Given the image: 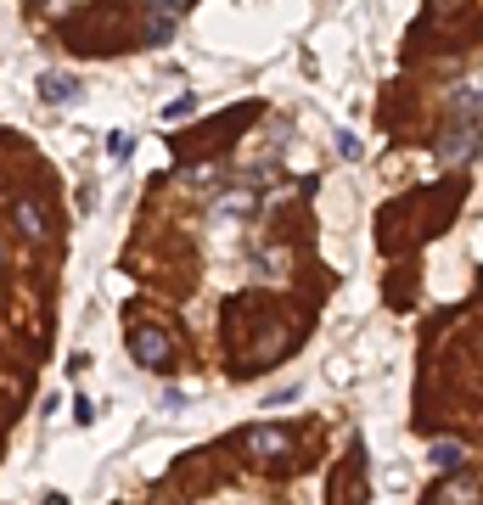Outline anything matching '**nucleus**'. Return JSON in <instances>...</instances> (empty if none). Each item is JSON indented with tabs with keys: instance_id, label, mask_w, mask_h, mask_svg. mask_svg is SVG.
<instances>
[{
	"instance_id": "nucleus-1",
	"label": "nucleus",
	"mask_w": 483,
	"mask_h": 505,
	"mask_svg": "<svg viewBox=\"0 0 483 505\" xmlns=\"http://www.w3.org/2000/svg\"><path fill=\"white\" fill-rule=\"evenodd\" d=\"M130 349H135V359H141V365H152V371H164L169 359H174V342H169V332H157V326H135V332H130Z\"/></svg>"
},
{
	"instance_id": "nucleus-2",
	"label": "nucleus",
	"mask_w": 483,
	"mask_h": 505,
	"mask_svg": "<svg viewBox=\"0 0 483 505\" xmlns=\"http://www.w3.org/2000/svg\"><path fill=\"white\" fill-rule=\"evenodd\" d=\"M12 220H17V230L34 236V242L51 236V220H45V203H40V196H17V203H12Z\"/></svg>"
},
{
	"instance_id": "nucleus-3",
	"label": "nucleus",
	"mask_w": 483,
	"mask_h": 505,
	"mask_svg": "<svg viewBox=\"0 0 483 505\" xmlns=\"http://www.w3.org/2000/svg\"><path fill=\"white\" fill-rule=\"evenodd\" d=\"M40 96H45V101H79V84L68 79V74H45V79H40Z\"/></svg>"
},
{
	"instance_id": "nucleus-4",
	"label": "nucleus",
	"mask_w": 483,
	"mask_h": 505,
	"mask_svg": "<svg viewBox=\"0 0 483 505\" xmlns=\"http://www.w3.org/2000/svg\"><path fill=\"white\" fill-rule=\"evenodd\" d=\"M281 444H287V438L270 432V427H254V432H247V449H254V455H281Z\"/></svg>"
},
{
	"instance_id": "nucleus-5",
	"label": "nucleus",
	"mask_w": 483,
	"mask_h": 505,
	"mask_svg": "<svg viewBox=\"0 0 483 505\" xmlns=\"http://www.w3.org/2000/svg\"><path fill=\"white\" fill-rule=\"evenodd\" d=\"M174 12H181L174 0H164V6L152 12V28H147V40H152V45H164V40H169V23H174Z\"/></svg>"
},
{
	"instance_id": "nucleus-6",
	"label": "nucleus",
	"mask_w": 483,
	"mask_h": 505,
	"mask_svg": "<svg viewBox=\"0 0 483 505\" xmlns=\"http://www.w3.org/2000/svg\"><path fill=\"white\" fill-rule=\"evenodd\" d=\"M220 208H225V213H247V208H254V191H230Z\"/></svg>"
}]
</instances>
